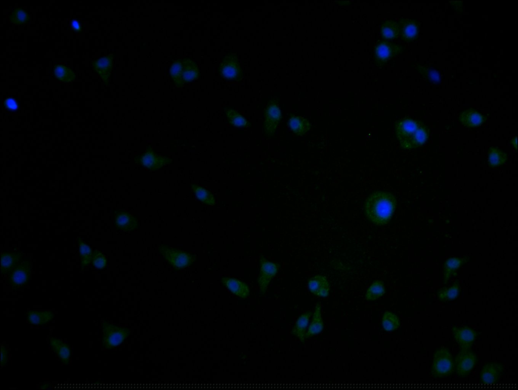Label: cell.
I'll use <instances>...</instances> for the list:
<instances>
[{"mask_svg": "<svg viewBox=\"0 0 518 390\" xmlns=\"http://www.w3.org/2000/svg\"><path fill=\"white\" fill-rule=\"evenodd\" d=\"M397 201L388 192L375 191L366 200L364 209L367 218L377 226L385 225L391 220Z\"/></svg>", "mask_w": 518, "mask_h": 390, "instance_id": "1", "label": "cell"}, {"mask_svg": "<svg viewBox=\"0 0 518 390\" xmlns=\"http://www.w3.org/2000/svg\"><path fill=\"white\" fill-rule=\"evenodd\" d=\"M396 132L401 146L405 149L421 146L428 138L425 126L421 122L410 118L398 122Z\"/></svg>", "mask_w": 518, "mask_h": 390, "instance_id": "2", "label": "cell"}, {"mask_svg": "<svg viewBox=\"0 0 518 390\" xmlns=\"http://www.w3.org/2000/svg\"><path fill=\"white\" fill-rule=\"evenodd\" d=\"M101 339L103 348L110 350L121 344L130 334L128 327H121L104 322L102 324Z\"/></svg>", "mask_w": 518, "mask_h": 390, "instance_id": "3", "label": "cell"}, {"mask_svg": "<svg viewBox=\"0 0 518 390\" xmlns=\"http://www.w3.org/2000/svg\"><path fill=\"white\" fill-rule=\"evenodd\" d=\"M454 363L452 355L445 348L437 350L434 355L431 365V373L435 377H443L451 374Z\"/></svg>", "mask_w": 518, "mask_h": 390, "instance_id": "4", "label": "cell"}, {"mask_svg": "<svg viewBox=\"0 0 518 390\" xmlns=\"http://www.w3.org/2000/svg\"><path fill=\"white\" fill-rule=\"evenodd\" d=\"M159 250L165 258L177 269L189 266L195 259V255L193 253L177 250L166 245L160 246Z\"/></svg>", "mask_w": 518, "mask_h": 390, "instance_id": "5", "label": "cell"}, {"mask_svg": "<svg viewBox=\"0 0 518 390\" xmlns=\"http://www.w3.org/2000/svg\"><path fill=\"white\" fill-rule=\"evenodd\" d=\"M30 262L27 260L19 263L10 273L8 284L14 289L26 285L30 279Z\"/></svg>", "mask_w": 518, "mask_h": 390, "instance_id": "6", "label": "cell"}, {"mask_svg": "<svg viewBox=\"0 0 518 390\" xmlns=\"http://www.w3.org/2000/svg\"><path fill=\"white\" fill-rule=\"evenodd\" d=\"M134 161L151 170H157L170 162V159L156 154L151 148L146 152L135 157Z\"/></svg>", "mask_w": 518, "mask_h": 390, "instance_id": "7", "label": "cell"}, {"mask_svg": "<svg viewBox=\"0 0 518 390\" xmlns=\"http://www.w3.org/2000/svg\"><path fill=\"white\" fill-rule=\"evenodd\" d=\"M261 266L258 284L261 293L264 294L272 278L276 275L279 268L277 263L271 262L262 255L260 259Z\"/></svg>", "mask_w": 518, "mask_h": 390, "instance_id": "8", "label": "cell"}, {"mask_svg": "<svg viewBox=\"0 0 518 390\" xmlns=\"http://www.w3.org/2000/svg\"><path fill=\"white\" fill-rule=\"evenodd\" d=\"M219 69L221 76L227 79L238 80L242 77L243 73L238 59L233 54L224 58Z\"/></svg>", "mask_w": 518, "mask_h": 390, "instance_id": "9", "label": "cell"}, {"mask_svg": "<svg viewBox=\"0 0 518 390\" xmlns=\"http://www.w3.org/2000/svg\"><path fill=\"white\" fill-rule=\"evenodd\" d=\"M477 359L474 354L469 350H461L455 358L457 373L459 376L467 375L474 367Z\"/></svg>", "mask_w": 518, "mask_h": 390, "instance_id": "10", "label": "cell"}, {"mask_svg": "<svg viewBox=\"0 0 518 390\" xmlns=\"http://www.w3.org/2000/svg\"><path fill=\"white\" fill-rule=\"evenodd\" d=\"M403 48L400 46L389 41H380L375 49L376 61L382 64L391 58L401 53Z\"/></svg>", "mask_w": 518, "mask_h": 390, "instance_id": "11", "label": "cell"}, {"mask_svg": "<svg viewBox=\"0 0 518 390\" xmlns=\"http://www.w3.org/2000/svg\"><path fill=\"white\" fill-rule=\"evenodd\" d=\"M452 330L454 338L461 350H469L476 338L477 332L468 327H454Z\"/></svg>", "mask_w": 518, "mask_h": 390, "instance_id": "12", "label": "cell"}, {"mask_svg": "<svg viewBox=\"0 0 518 390\" xmlns=\"http://www.w3.org/2000/svg\"><path fill=\"white\" fill-rule=\"evenodd\" d=\"M281 118L279 106L275 103L268 105L265 111V127L269 135H273Z\"/></svg>", "mask_w": 518, "mask_h": 390, "instance_id": "13", "label": "cell"}, {"mask_svg": "<svg viewBox=\"0 0 518 390\" xmlns=\"http://www.w3.org/2000/svg\"><path fill=\"white\" fill-rule=\"evenodd\" d=\"M114 56L113 54L104 56L95 60L93 63L95 71L101 77L105 84H108L113 67Z\"/></svg>", "mask_w": 518, "mask_h": 390, "instance_id": "14", "label": "cell"}, {"mask_svg": "<svg viewBox=\"0 0 518 390\" xmlns=\"http://www.w3.org/2000/svg\"><path fill=\"white\" fill-rule=\"evenodd\" d=\"M503 369L502 365L496 363L486 364L480 374L481 381L486 384L496 382L500 378Z\"/></svg>", "mask_w": 518, "mask_h": 390, "instance_id": "15", "label": "cell"}, {"mask_svg": "<svg viewBox=\"0 0 518 390\" xmlns=\"http://www.w3.org/2000/svg\"><path fill=\"white\" fill-rule=\"evenodd\" d=\"M308 284L310 291L313 294L320 297L328 295L330 285L325 277L316 275L309 280Z\"/></svg>", "mask_w": 518, "mask_h": 390, "instance_id": "16", "label": "cell"}, {"mask_svg": "<svg viewBox=\"0 0 518 390\" xmlns=\"http://www.w3.org/2000/svg\"><path fill=\"white\" fill-rule=\"evenodd\" d=\"M399 34L403 40L410 41L418 35V23L415 20L402 19L399 23Z\"/></svg>", "mask_w": 518, "mask_h": 390, "instance_id": "17", "label": "cell"}, {"mask_svg": "<svg viewBox=\"0 0 518 390\" xmlns=\"http://www.w3.org/2000/svg\"><path fill=\"white\" fill-rule=\"evenodd\" d=\"M222 282L233 294L241 298H246L249 294L248 285L244 282L234 278L224 277Z\"/></svg>", "mask_w": 518, "mask_h": 390, "instance_id": "18", "label": "cell"}, {"mask_svg": "<svg viewBox=\"0 0 518 390\" xmlns=\"http://www.w3.org/2000/svg\"><path fill=\"white\" fill-rule=\"evenodd\" d=\"M50 344L52 350L61 362L68 365L71 356V349L69 346L60 339L53 337L50 338Z\"/></svg>", "mask_w": 518, "mask_h": 390, "instance_id": "19", "label": "cell"}, {"mask_svg": "<svg viewBox=\"0 0 518 390\" xmlns=\"http://www.w3.org/2000/svg\"><path fill=\"white\" fill-rule=\"evenodd\" d=\"M115 225L118 229L131 231L137 228V219L128 212L117 211L115 215Z\"/></svg>", "mask_w": 518, "mask_h": 390, "instance_id": "20", "label": "cell"}, {"mask_svg": "<svg viewBox=\"0 0 518 390\" xmlns=\"http://www.w3.org/2000/svg\"><path fill=\"white\" fill-rule=\"evenodd\" d=\"M21 257L22 253L20 251L2 253L1 254L2 273L3 274L10 273L19 264Z\"/></svg>", "mask_w": 518, "mask_h": 390, "instance_id": "21", "label": "cell"}, {"mask_svg": "<svg viewBox=\"0 0 518 390\" xmlns=\"http://www.w3.org/2000/svg\"><path fill=\"white\" fill-rule=\"evenodd\" d=\"M55 317L52 311H29L27 313V320L31 324L44 325L50 322Z\"/></svg>", "mask_w": 518, "mask_h": 390, "instance_id": "22", "label": "cell"}, {"mask_svg": "<svg viewBox=\"0 0 518 390\" xmlns=\"http://www.w3.org/2000/svg\"><path fill=\"white\" fill-rule=\"evenodd\" d=\"M183 70L182 77L185 83H188L197 79L199 76V71L196 63L189 58L182 59Z\"/></svg>", "mask_w": 518, "mask_h": 390, "instance_id": "23", "label": "cell"}, {"mask_svg": "<svg viewBox=\"0 0 518 390\" xmlns=\"http://www.w3.org/2000/svg\"><path fill=\"white\" fill-rule=\"evenodd\" d=\"M459 119L463 125L468 127H474L483 123L485 117L478 111L469 109L461 113Z\"/></svg>", "mask_w": 518, "mask_h": 390, "instance_id": "24", "label": "cell"}, {"mask_svg": "<svg viewBox=\"0 0 518 390\" xmlns=\"http://www.w3.org/2000/svg\"><path fill=\"white\" fill-rule=\"evenodd\" d=\"M469 258L468 256H464L462 257H451L446 260L444 263L443 267L444 283H446L455 271Z\"/></svg>", "mask_w": 518, "mask_h": 390, "instance_id": "25", "label": "cell"}, {"mask_svg": "<svg viewBox=\"0 0 518 390\" xmlns=\"http://www.w3.org/2000/svg\"><path fill=\"white\" fill-rule=\"evenodd\" d=\"M323 327V321L321 317V306L318 303L315 306L313 319L306 333L305 338L319 333L322 331Z\"/></svg>", "mask_w": 518, "mask_h": 390, "instance_id": "26", "label": "cell"}, {"mask_svg": "<svg viewBox=\"0 0 518 390\" xmlns=\"http://www.w3.org/2000/svg\"><path fill=\"white\" fill-rule=\"evenodd\" d=\"M311 314V311H307L302 314L297 318L292 330V334L297 336L302 342H304L306 339V331Z\"/></svg>", "mask_w": 518, "mask_h": 390, "instance_id": "27", "label": "cell"}, {"mask_svg": "<svg viewBox=\"0 0 518 390\" xmlns=\"http://www.w3.org/2000/svg\"><path fill=\"white\" fill-rule=\"evenodd\" d=\"M288 124L293 133L297 135L303 136L308 132L311 126L310 122L301 116H292L289 120Z\"/></svg>", "mask_w": 518, "mask_h": 390, "instance_id": "28", "label": "cell"}, {"mask_svg": "<svg viewBox=\"0 0 518 390\" xmlns=\"http://www.w3.org/2000/svg\"><path fill=\"white\" fill-rule=\"evenodd\" d=\"M190 186L199 200L209 205H213L215 204V199L210 192L195 184H192Z\"/></svg>", "mask_w": 518, "mask_h": 390, "instance_id": "29", "label": "cell"}, {"mask_svg": "<svg viewBox=\"0 0 518 390\" xmlns=\"http://www.w3.org/2000/svg\"><path fill=\"white\" fill-rule=\"evenodd\" d=\"M385 293V288L382 281L377 280L368 288L365 298L368 300H374L382 296Z\"/></svg>", "mask_w": 518, "mask_h": 390, "instance_id": "30", "label": "cell"}, {"mask_svg": "<svg viewBox=\"0 0 518 390\" xmlns=\"http://www.w3.org/2000/svg\"><path fill=\"white\" fill-rule=\"evenodd\" d=\"M182 59H178L171 64L169 73L176 85L178 88L183 87L184 82L182 77Z\"/></svg>", "mask_w": 518, "mask_h": 390, "instance_id": "31", "label": "cell"}, {"mask_svg": "<svg viewBox=\"0 0 518 390\" xmlns=\"http://www.w3.org/2000/svg\"><path fill=\"white\" fill-rule=\"evenodd\" d=\"M400 320L398 316L390 311L384 313L382 318V325L387 331H392L399 327Z\"/></svg>", "mask_w": 518, "mask_h": 390, "instance_id": "32", "label": "cell"}, {"mask_svg": "<svg viewBox=\"0 0 518 390\" xmlns=\"http://www.w3.org/2000/svg\"><path fill=\"white\" fill-rule=\"evenodd\" d=\"M381 32L385 39L395 38L399 34L398 23L392 20H387L382 25Z\"/></svg>", "mask_w": 518, "mask_h": 390, "instance_id": "33", "label": "cell"}, {"mask_svg": "<svg viewBox=\"0 0 518 390\" xmlns=\"http://www.w3.org/2000/svg\"><path fill=\"white\" fill-rule=\"evenodd\" d=\"M459 293V286L457 281L448 288H443L438 292L439 299L442 301L451 300L456 298Z\"/></svg>", "mask_w": 518, "mask_h": 390, "instance_id": "34", "label": "cell"}, {"mask_svg": "<svg viewBox=\"0 0 518 390\" xmlns=\"http://www.w3.org/2000/svg\"><path fill=\"white\" fill-rule=\"evenodd\" d=\"M54 75L59 80L65 82H69L75 79V75L72 70L69 67L58 64L54 68Z\"/></svg>", "mask_w": 518, "mask_h": 390, "instance_id": "35", "label": "cell"}, {"mask_svg": "<svg viewBox=\"0 0 518 390\" xmlns=\"http://www.w3.org/2000/svg\"><path fill=\"white\" fill-rule=\"evenodd\" d=\"M507 160V155L499 149L491 147L488 152V161L490 165L498 166L503 164Z\"/></svg>", "mask_w": 518, "mask_h": 390, "instance_id": "36", "label": "cell"}, {"mask_svg": "<svg viewBox=\"0 0 518 390\" xmlns=\"http://www.w3.org/2000/svg\"><path fill=\"white\" fill-rule=\"evenodd\" d=\"M78 244L81 266L82 268H83L88 266L91 262L93 252L90 246L84 242L80 238H78Z\"/></svg>", "mask_w": 518, "mask_h": 390, "instance_id": "37", "label": "cell"}, {"mask_svg": "<svg viewBox=\"0 0 518 390\" xmlns=\"http://www.w3.org/2000/svg\"><path fill=\"white\" fill-rule=\"evenodd\" d=\"M229 122L236 126L244 127L247 125V121L238 112L233 109H227L225 111Z\"/></svg>", "mask_w": 518, "mask_h": 390, "instance_id": "38", "label": "cell"}, {"mask_svg": "<svg viewBox=\"0 0 518 390\" xmlns=\"http://www.w3.org/2000/svg\"><path fill=\"white\" fill-rule=\"evenodd\" d=\"M11 23L16 24H23L27 23L29 20L28 14L21 8L15 9L9 17Z\"/></svg>", "mask_w": 518, "mask_h": 390, "instance_id": "39", "label": "cell"}, {"mask_svg": "<svg viewBox=\"0 0 518 390\" xmlns=\"http://www.w3.org/2000/svg\"><path fill=\"white\" fill-rule=\"evenodd\" d=\"M417 68L419 72L430 82L437 83L440 81L439 74L436 70L421 65L418 66Z\"/></svg>", "mask_w": 518, "mask_h": 390, "instance_id": "40", "label": "cell"}, {"mask_svg": "<svg viewBox=\"0 0 518 390\" xmlns=\"http://www.w3.org/2000/svg\"><path fill=\"white\" fill-rule=\"evenodd\" d=\"M91 262L94 267L99 269L104 268L107 264V260L104 255L97 250H95L93 252Z\"/></svg>", "mask_w": 518, "mask_h": 390, "instance_id": "41", "label": "cell"}, {"mask_svg": "<svg viewBox=\"0 0 518 390\" xmlns=\"http://www.w3.org/2000/svg\"><path fill=\"white\" fill-rule=\"evenodd\" d=\"M4 105L6 108L10 111H15L18 108L16 100L11 97L8 98L5 100Z\"/></svg>", "mask_w": 518, "mask_h": 390, "instance_id": "42", "label": "cell"}, {"mask_svg": "<svg viewBox=\"0 0 518 390\" xmlns=\"http://www.w3.org/2000/svg\"><path fill=\"white\" fill-rule=\"evenodd\" d=\"M8 352L6 346L1 345V364L2 366H6L8 361Z\"/></svg>", "mask_w": 518, "mask_h": 390, "instance_id": "43", "label": "cell"}, {"mask_svg": "<svg viewBox=\"0 0 518 390\" xmlns=\"http://www.w3.org/2000/svg\"><path fill=\"white\" fill-rule=\"evenodd\" d=\"M71 26L73 30L76 32H79L82 30L81 27L79 22L76 20H72L71 22Z\"/></svg>", "mask_w": 518, "mask_h": 390, "instance_id": "44", "label": "cell"}, {"mask_svg": "<svg viewBox=\"0 0 518 390\" xmlns=\"http://www.w3.org/2000/svg\"><path fill=\"white\" fill-rule=\"evenodd\" d=\"M511 142H512L513 146H515V148L516 149V145H517V144H516L517 143L516 137H515L514 139L513 138V140H512Z\"/></svg>", "mask_w": 518, "mask_h": 390, "instance_id": "45", "label": "cell"}, {"mask_svg": "<svg viewBox=\"0 0 518 390\" xmlns=\"http://www.w3.org/2000/svg\"><path fill=\"white\" fill-rule=\"evenodd\" d=\"M49 384V383H45L43 384L42 385H41V386H40L39 388H41V389H44V388L46 389V388H47V387H46V385H48Z\"/></svg>", "mask_w": 518, "mask_h": 390, "instance_id": "46", "label": "cell"}]
</instances>
